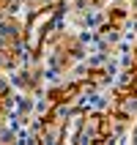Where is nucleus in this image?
<instances>
[{
    "label": "nucleus",
    "mask_w": 137,
    "mask_h": 145,
    "mask_svg": "<svg viewBox=\"0 0 137 145\" xmlns=\"http://www.w3.org/2000/svg\"><path fill=\"white\" fill-rule=\"evenodd\" d=\"M80 90H82V85H66V88L49 90L47 99H49V104H52V107H58V104H63V101H69V99H74Z\"/></svg>",
    "instance_id": "1"
},
{
    "label": "nucleus",
    "mask_w": 137,
    "mask_h": 145,
    "mask_svg": "<svg viewBox=\"0 0 137 145\" xmlns=\"http://www.w3.org/2000/svg\"><path fill=\"white\" fill-rule=\"evenodd\" d=\"M8 6H11V0H0V11H6Z\"/></svg>",
    "instance_id": "5"
},
{
    "label": "nucleus",
    "mask_w": 137,
    "mask_h": 145,
    "mask_svg": "<svg viewBox=\"0 0 137 145\" xmlns=\"http://www.w3.org/2000/svg\"><path fill=\"white\" fill-rule=\"evenodd\" d=\"M82 121H85V112H74L71 123H66V134L60 137V142H74V140H77V129H80Z\"/></svg>",
    "instance_id": "2"
},
{
    "label": "nucleus",
    "mask_w": 137,
    "mask_h": 145,
    "mask_svg": "<svg viewBox=\"0 0 137 145\" xmlns=\"http://www.w3.org/2000/svg\"><path fill=\"white\" fill-rule=\"evenodd\" d=\"M0 63L6 66V69L16 66V44H14V41H6V44H0Z\"/></svg>",
    "instance_id": "3"
},
{
    "label": "nucleus",
    "mask_w": 137,
    "mask_h": 145,
    "mask_svg": "<svg viewBox=\"0 0 137 145\" xmlns=\"http://www.w3.org/2000/svg\"><path fill=\"white\" fill-rule=\"evenodd\" d=\"M88 80L90 82H104L107 80V71H102V69H90V71H88Z\"/></svg>",
    "instance_id": "4"
}]
</instances>
